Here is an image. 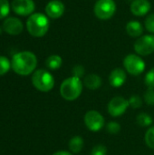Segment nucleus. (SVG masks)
Instances as JSON below:
<instances>
[{
	"mask_svg": "<svg viewBox=\"0 0 154 155\" xmlns=\"http://www.w3.org/2000/svg\"><path fill=\"white\" fill-rule=\"evenodd\" d=\"M37 59L36 56L28 51L15 54L12 59L13 70L20 75L30 74L36 67Z\"/></svg>",
	"mask_w": 154,
	"mask_h": 155,
	"instance_id": "f257e3e1",
	"label": "nucleus"
},
{
	"mask_svg": "<svg viewBox=\"0 0 154 155\" xmlns=\"http://www.w3.org/2000/svg\"><path fill=\"white\" fill-rule=\"evenodd\" d=\"M26 26L31 35L35 37H42L48 31L49 21L44 15L36 13L30 15L27 20Z\"/></svg>",
	"mask_w": 154,
	"mask_h": 155,
	"instance_id": "f03ea898",
	"label": "nucleus"
},
{
	"mask_svg": "<svg viewBox=\"0 0 154 155\" xmlns=\"http://www.w3.org/2000/svg\"><path fill=\"white\" fill-rule=\"evenodd\" d=\"M83 91V84L78 77H69L65 79L60 87V94L62 97L68 101L77 99Z\"/></svg>",
	"mask_w": 154,
	"mask_h": 155,
	"instance_id": "7ed1b4c3",
	"label": "nucleus"
},
{
	"mask_svg": "<svg viewBox=\"0 0 154 155\" xmlns=\"http://www.w3.org/2000/svg\"><path fill=\"white\" fill-rule=\"evenodd\" d=\"M34 86L41 92H49L54 88V79L53 75L46 70H37L32 76Z\"/></svg>",
	"mask_w": 154,
	"mask_h": 155,
	"instance_id": "20e7f679",
	"label": "nucleus"
},
{
	"mask_svg": "<svg viewBox=\"0 0 154 155\" xmlns=\"http://www.w3.org/2000/svg\"><path fill=\"white\" fill-rule=\"evenodd\" d=\"M95 15L101 20L110 19L116 11V5L113 0H98L93 8Z\"/></svg>",
	"mask_w": 154,
	"mask_h": 155,
	"instance_id": "39448f33",
	"label": "nucleus"
},
{
	"mask_svg": "<svg viewBox=\"0 0 154 155\" xmlns=\"http://www.w3.org/2000/svg\"><path fill=\"white\" fill-rule=\"evenodd\" d=\"M126 71L133 75H139L145 70L144 61L136 54H128L123 60Z\"/></svg>",
	"mask_w": 154,
	"mask_h": 155,
	"instance_id": "423d86ee",
	"label": "nucleus"
},
{
	"mask_svg": "<svg viewBox=\"0 0 154 155\" xmlns=\"http://www.w3.org/2000/svg\"><path fill=\"white\" fill-rule=\"evenodd\" d=\"M134 50L140 55H149L154 52V35H147L140 36L135 44Z\"/></svg>",
	"mask_w": 154,
	"mask_h": 155,
	"instance_id": "0eeeda50",
	"label": "nucleus"
},
{
	"mask_svg": "<svg viewBox=\"0 0 154 155\" xmlns=\"http://www.w3.org/2000/svg\"><path fill=\"white\" fill-rule=\"evenodd\" d=\"M84 124L89 130L93 132H98L103 127L104 119L99 112L92 110L85 114Z\"/></svg>",
	"mask_w": 154,
	"mask_h": 155,
	"instance_id": "6e6552de",
	"label": "nucleus"
},
{
	"mask_svg": "<svg viewBox=\"0 0 154 155\" xmlns=\"http://www.w3.org/2000/svg\"><path fill=\"white\" fill-rule=\"evenodd\" d=\"M129 102L128 100L121 97V96H116L113 97L108 104V112L109 114L113 116H120L125 113L127 108L129 107Z\"/></svg>",
	"mask_w": 154,
	"mask_h": 155,
	"instance_id": "1a4fd4ad",
	"label": "nucleus"
},
{
	"mask_svg": "<svg viewBox=\"0 0 154 155\" xmlns=\"http://www.w3.org/2000/svg\"><path fill=\"white\" fill-rule=\"evenodd\" d=\"M12 9L19 15H28L34 10V3L33 0H14L12 2Z\"/></svg>",
	"mask_w": 154,
	"mask_h": 155,
	"instance_id": "9d476101",
	"label": "nucleus"
},
{
	"mask_svg": "<svg viewBox=\"0 0 154 155\" xmlns=\"http://www.w3.org/2000/svg\"><path fill=\"white\" fill-rule=\"evenodd\" d=\"M64 5L59 0H52L45 6V13L51 18L56 19L61 17L64 13Z\"/></svg>",
	"mask_w": 154,
	"mask_h": 155,
	"instance_id": "9b49d317",
	"label": "nucleus"
},
{
	"mask_svg": "<svg viewBox=\"0 0 154 155\" xmlns=\"http://www.w3.org/2000/svg\"><path fill=\"white\" fill-rule=\"evenodd\" d=\"M3 28L7 34L12 35H17L23 31V24L18 18L10 17L4 22Z\"/></svg>",
	"mask_w": 154,
	"mask_h": 155,
	"instance_id": "f8f14e48",
	"label": "nucleus"
},
{
	"mask_svg": "<svg viewBox=\"0 0 154 155\" xmlns=\"http://www.w3.org/2000/svg\"><path fill=\"white\" fill-rule=\"evenodd\" d=\"M151 10V3L148 0H134L131 5V11L134 15L143 16Z\"/></svg>",
	"mask_w": 154,
	"mask_h": 155,
	"instance_id": "ddd939ff",
	"label": "nucleus"
},
{
	"mask_svg": "<svg viewBox=\"0 0 154 155\" xmlns=\"http://www.w3.org/2000/svg\"><path fill=\"white\" fill-rule=\"evenodd\" d=\"M126 80V74L121 68H115L113 70L109 76V82L113 87L122 86Z\"/></svg>",
	"mask_w": 154,
	"mask_h": 155,
	"instance_id": "4468645a",
	"label": "nucleus"
},
{
	"mask_svg": "<svg viewBox=\"0 0 154 155\" xmlns=\"http://www.w3.org/2000/svg\"><path fill=\"white\" fill-rule=\"evenodd\" d=\"M126 32L132 37H140L143 33V28L141 23L137 21H130L126 25Z\"/></svg>",
	"mask_w": 154,
	"mask_h": 155,
	"instance_id": "2eb2a0df",
	"label": "nucleus"
},
{
	"mask_svg": "<svg viewBox=\"0 0 154 155\" xmlns=\"http://www.w3.org/2000/svg\"><path fill=\"white\" fill-rule=\"evenodd\" d=\"M84 83L87 88H89L91 90H95V89H98L102 85V79L99 75L91 74L85 76Z\"/></svg>",
	"mask_w": 154,
	"mask_h": 155,
	"instance_id": "dca6fc26",
	"label": "nucleus"
},
{
	"mask_svg": "<svg viewBox=\"0 0 154 155\" xmlns=\"http://www.w3.org/2000/svg\"><path fill=\"white\" fill-rule=\"evenodd\" d=\"M84 147V139L81 136H74L69 142L70 151L74 153H78Z\"/></svg>",
	"mask_w": 154,
	"mask_h": 155,
	"instance_id": "f3484780",
	"label": "nucleus"
},
{
	"mask_svg": "<svg viewBox=\"0 0 154 155\" xmlns=\"http://www.w3.org/2000/svg\"><path fill=\"white\" fill-rule=\"evenodd\" d=\"M46 66L51 69V70H56L59 69L63 64V60L61 58V56L57 55V54H54V55H50L47 59H46Z\"/></svg>",
	"mask_w": 154,
	"mask_h": 155,
	"instance_id": "a211bd4d",
	"label": "nucleus"
},
{
	"mask_svg": "<svg viewBox=\"0 0 154 155\" xmlns=\"http://www.w3.org/2000/svg\"><path fill=\"white\" fill-rule=\"evenodd\" d=\"M137 124L142 127L150 126L152 124V118L149 114L145 113H142L137 116Z\"/></svg>",
	"mask_w": 154,
	"mask_h": 155,
	"instance_id": "6ab92c4d",
	"label": "nucleus"
},
{
	"mask_svg": "<svg viewBox=\"0 0 154 155\" xmlns=\"http://www.w3.org/2000/svg\"><path fill=\"white\" fill-rule=\"evenodd\" d=\"M11 64L9 60L5 56H0V75H3L8 72L10 69Z\"/></svg>",
	"mask_w": 154,
	"mask_h": 155,
	"instance_id": "aec40b11",
	"label": "nucleus"
},
{
	"mask_svg": "<svg viewBox=\"0 0 154 155\" xmlns=\"http://www.w3.org/2000/svg\"><path fill=\"white\" fill-rule=\"evenodd\" d=\"M145 143L151 149H154V126L147 131L145 134Z\"/></svg>",
	"mask_w": 154,
	"mask_h": 155,
	"instance_id": "412c9836",
	"label": "nucleus"
},
{
	"mask_svg": "<svg viewBox=\"0 0 154 155\" xmlns=\"http://www.w3.org/2000/svg\"><path fill=\"white\" fill-rule=\"evenodd\" d=\"M10 11L9 3L7 0H0V19L5 17Z\"/></svg>",
	"mask_w": 154,
	"mask_h": 155,
	"instance_id": "4be33fe9",
	"label": "nucleus"
},
{
	"mask_svg": "<svg viewBox=\"0 0 154 155\" xmlns=\"http://www.w3.org/2000/svg\"><path fill=\"white\" fill-rule=\"evenodd\" d=\"M128 102H129V105L132 106L134 109L140 108L143 105V101H142L141 97L138 96V95H133V96H131L130 99L128 100Z\"/></svg>",
	"mask_w": 154,
	"mask_h": 155,
	"instance_id": "5701e85b",
	"label": "nucleus"
},
{
	"mask_svg": "<svg viewBox=\"0 0 154 155\" xmlns=\"http://www.w3.org/2000/svg\"><path fill=\"white\" fill-rule=\"evenodd\" d=\"M106 130L108 133H110L111 134H117L120 130H121V126L118 123L116 122H111L107 124L106 126Z\"/></svg>",
	"mask_w": 154,
	"mask_h": 155,
	"instance_id": "b1692460",
	"label": "nucleus"
},
{
	"mask_svg": "<svg viewBox=\"0 0 154 155\" xmlns=\"http://www.w3.org/2000/svg\"><path fill=\"white\" fill-rule=\"evenodd\" d=\"M144 100L148 105H154V89L149 88L144 94Z\"/></svg>",
	"mask_w": 154,
	"mask_h": 155,
	"instance_id": "393cba45",
	"label": "nucleus"
},
{
	"mask_svg": "<svg viewBox=\"0 0 154 155\" xmlns=\"http://www.w3.org/2000/svg\"><path fill=\"white\" fill-rule=\"evenodd\" d=\"M145 84L149 88L154 89V68L151 69L145 76Z\"/></svg>",
	"mask_w": 154,
	"mask_h": 155,
	"instance_id": "a878e982",
	"label": "nucleus"
},
{
	"mask_svg": "<svg viewBox=\"0 0 154 155\" xmlns=\"http://www.w3.org/2000/svg\"><path fill=\"white\" fill-rule=\"evenodd\" d=\"M107 154V149L104 145L99 144L93 148L91 155H106Z\"/></svg>",
	"mask_w": 154,
	"mask_h": 155,
	"instance_id": "bb28decb",
	"label": "nucleus"
},
{
	"mask_svg": "<svg viewBox=\"0 0 154 155\" xmlns=\"http://www.w3.org/2000/svg\"><path fill=\"white\" fill-rule=\"evenodd\" d=\"M145 26L149 32L154 34V14H151L147 16L145 20Z\"/></svg>",
	"mask_w": 154,
	"mask_h": 155,
	"instance_id": "cd10ccee",
	"label": "nucleus"
},
{
	"mask_svg": "<svg viewBox=\"0 0 154 155\" xmlns=\"http://www.w3.org/2000/svg\"><path fill=\"white\" fill-rule=\"evenodd\" d=\"M84 68L83 65H75L73 70H72V73H73V76L74 77H78V78H81L82 76H84Z\"/></svg>",
	"mask_w": 154,
	"mask_h": 155,
	"instance_id": "c85d7f7f",
	"label": "nucleus"
},
{
	"mask_svg": "<svg viewBox=\"0 0 154 155\" xmlns=\"http://www.w3.org/2000/svg\"><path fill=\"white\" fill-rule=\"evenodd\" d=\"M53 155H73L71 153L66 152V151H60V152H56Z\"/></svg>",
	"mask_w": 154,
	"mask_h": 155,
	"instance_id": "c756f323",
	"label": "nucleus"
},
{
	"mask_svg": "<svg viewBox=\"0 0 154 155\" xmlns=\"http://www.w3.org/2000/svg\"><path fill=\"white\" fill-rule=\"evenodd\" d=\"M1 33H2V29H1V27H0V35H1Z\"/></svg>",
	"mask_w": 154,
	"mask_h": 155,
	"instance_id": "7c9ffc66",
	"label": "nucleus"
}]
</instances>
